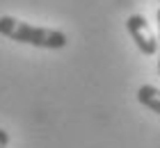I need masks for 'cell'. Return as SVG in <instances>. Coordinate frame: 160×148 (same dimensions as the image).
<instances>
[{
  "label": "cell",
  "mask_w": 160,
  "mask_h": 148,
  "mask_svg": "<svg viewBox=\"0 0 160 148\" xmlns=\"http://www.w3.org/2000/svg\"><path fill=\"white\" fill-rule=\"evenodd\" d=\"M137 100H140V105H144L147 109L160 114V89L158 87L142 84L140 89H137Z\"/></svg>",
  "instance_id": "3"
},
{
  "label": "cell",
  "mask_w": 160,
  "mask_h": 148,
  "mask_svg": "<svg viewBox=\"0 0 160 148\" xmlns=\"http://www.w3.org/2000/svg\"><path fill=\"white\" fill-rule=\"evenodd\" d=\"M9 146V132L0 128V148H7Z\"/></svg>",
  "instance_id": "4"
},
{
  "label": "cell",
  "mask_w": 160,
  "mask_h": 148,
  "mask_svg": "<svg viewBox=\"0 0 160 148\" xmlns=\"http://www.w3.org/2000/svg\"><path fill=\"white\" fill-rule=\"evenodd\" d=\"M0 34L12 41L28 43L46 50H60L67 46V34L55 27H37L14 16H0Z\"/></svg>",
  "instance_id": "1"
},
{
  "label": "cell",
  "mask_w": 160,
  "mask_h": 148,
  "mask_svg": "<svg viewBox=\"0 0 160 148\" xmlns=\"http://www.w3.org/2000/svg\"><path fill=\"white\" fill-rule=\"evenodd\" d=\"M126 30L130 34V39L135 41L137 50H140L142 55H156L158 53V39H156V32L151 30L149 21L142 16V14H133V16H128L126 21Z\"/></svg>",
  "instance_id": "2"
},
{
  "label": "cell",
  "mask_w": 160,
  "mask_h": 148,
  "mask_svg": "<svg viewBox=\"0 0 160 148\" xmlns=\"http://www.w3.org/2000/svg\"><path fill=\"white\" fill-rule=\"evenodd\" d=\"M158 73H160V9H158Z\"/></svg>",
  "instance_id": "5"
}]
</instances>
